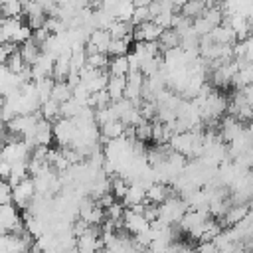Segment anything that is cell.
Returning <instances> with one entry per match:
<instances>
[{
	"label": "cell",
	"instance_id": "obj_1",
	"mask_svg": "<svg viewBox=\"0 0 253 253\" xmlns=\"http://www.w3.org/2000/svg\"><path fill=\"white\" fill-rule=\"evenodd\" d=\"M26 229V223L18 211V206L14 202L2 204L0 208V231L2 233H20Z\"/></svg>",
	"mask_w": 253,
	"mask_h": 253
},
{
	"label": "cell",
	"instance_id": "obj_2",
	"mask_svg": "<svg viewBox=\"0 0 253 253\" xmlns=\"http://www.w3.org/2000/svg\"><path fill=\"white\" fill-rule=\"evenodd\" d=\"M53 134H55V140L59 146H69L77 134V125L73 119H67V117H59L57 123L53 125Z\"/></svg>",
	"mask_w": 253,
	"mask_h": 253
},
{
	"label": "cell",
	"instance_id": "obj_3",
	"mask_svg": "<svg viewBox=\"0 0 253 253\" xmlns=\"http://www.w3.org/2000/svg\"><path fill=\"white\" fill-rule=\"evenodd\" d=\"M38 192H36V184H34V178H24V180H20L16 186H14V204L18 206V208H28L30 204H32V200H34V196H36Z\"/></svg>",
	"mask_w": 253,
	"mask_h": 253
},
{
	"label": "cell",
	"instance_id": "obj_4",
	"mask_svg": "<svg viewBox=\"0 0 253 253\" xmlns=\"http://www.w3.org/2000/svg\"><path fill=\"white\" fill-rule=\"evenodd\" d=\"M162 32H164V28L160 24H156L154 20H146V22L134 26L132 38H134V42H158Z\"/></svg>",
	"mask_w": 253,
	"mask_h": 253
},
{
	"label": "cell",
	"instance_id": "obj_5",
	"mask_svg": "<svg viewBox=\"0 0 253 253\" xmlns=\"http://www.w3.org/2000/svg\"><path fill=\"white\" fill-rule=\"evenodd\" d=\"M168 196H172V190L166 182H152L146 188V202H154V204H162Z\"/></svg>",
	"mask_w": 253,
	"mask_h": 253
},
{
	"label": "cell",
	"instance_id": "obj_6",
	"mask_svg": "<svg viewBox=\"0 0 253 253\" xmlns=\"http://www.w3.org/2000/svg\"><path fill=\"white\" fill-rule=\"evenodd\" d=\"M158 45H160V51H168V49H174L178 45H182V36L176 28H166L160 38H158Z\"/></svg>",
	"mask_w": 253,
	"mask_h": 253
},
{
	"label": "cell",
	"instance_id": "obj_7",
	"mask_svg": "<svg viewBox=\"0 0 253 253\" xmlns=\"http://www.w3.org/2000/svg\"><path fill=\"white\" fill-rule=\"evenodd\" d=\"M53 138H55V134H53V126L49 125L47 119L42 117L40 123H38V126H36V132H34V140H36V144L49 146Z\"/></svg>",
	"mask_w": 253,
	"mask_h": 253
},
{
	"label": "cell",
	"instance_id": "obj_8",
	"mask_svg": "<svg viewBox=\"0 0 253 253\" xmlns=\"http://www.w3.org/2000/svg\"><path fill=\"white\" fill-rule=\"evenodd\" d=\"M24 26V22L20 20V16H10V18H2V42H14L16 34L20 32V28Z\"/></svg>",
	"mask_w": 253,
	"mask_h": 253
},
{
	"label": "cell",
	"instance_id": "obj_9",
	"mask_svg": "<svg viewBox=\"0 0 253 253\" xmlns=\"http://www.w3.org/2000/svg\"><path fill=\"white\" fill-rule=\"evenodd\" d=\"M99 128H101V136H103L105 140H113V138H121V136H125L126 125H125L121 119H113V121L101 125Z\"/></svg>",
	"mask_w": 253,
	"mask_h": 253
},
{
	"label": "cell",
	"instance_id": "obj_10",
	"mask_svg": "<svg viewBox=\"0 0 253 253\" xmlns=\"http://www.w3.org/2000/svg\"><path fill=\"white\" fill-rule=\"evenodd\" d=\"M123 202H125L126 208H128V206H134V204L146 202V186L140 184V182H130L128 192H126V196H125Z\"/></svg>",
	"mask_w": 253,
	"mask_h": 253
},
{
	"label": "cell",
	"instance_id": "obj_11",
	"mask_svg": "<svg viewBox=\"0 0 253 253\" xmlns=\"http://www.w3.org/2000/svg\"><path fill=\"white\" fill-rule=\"evenodd\" d=\"M20 51H22V57H24V61H26L28 65L36 63V61H38V57L43 53L42 43H38L34 38H32V40H28V42H24V43L20 45Z\"/></svg>",
	"mask_w": 253,
	"mask_h": 253
},
{
	"label": "cell",
	"instance_id": "obj_12",
	"mask_svg": "<svg viewBox=\"0 0 253 253\" xmlns=\"http://www.w3.org/2000/svg\"><path fill=\"white\" fill-rule=\"evenodd\" d=\"M107 91L111 95L113 101H119L125 97V91H126V77L125 75H111L109 77V83H107Z\"/></svg>",
	"mask_w": 253,
	"mask_h": 253
},
{
	"label": "cell",
	"instance_id": "obj_13",
	"mask_svg": "<svg viewBox=\"0 0 253 253\" xmlns=\"http://www.w3.org/2000/svg\"><path fill=\"white\" fill-rule=\"evenodd\" d=\"M132 40H134L132 34L126 36V38H113L111 43H109L107 53H109L111 57H115V55H128V47H130V42H132Z\"/></svg>",
	"mask_w": 253,
	"mask_h": 253
},
{
	"label": "cell",
	"instance_id": "obj_14",
	"mask_svg": "<svg viewBox=\"0 0 253 253\" xmlns=\"http://www.w3.org/2000/svg\"><path fill=\"white\" fill-rule=\"evenodd\" d=\"M109 73L111 75H128L130 73V61L128 55H115L109 61Z\"/></svg>",
	"mask_w": 253,
	"mask_h": 253
},
{
	"label": "cell",
	"instance_id": "obj_15",
	"mask_svg": "<svg viewBox=\"0 0 253 253\" xmlns=\"http://www.w3.org/2000/svg\"><path fill=\"white\" fill-rule=\"evenodd\" d=\"M206 10H208L206 0H188V2L180 8V12H182L186 18H190V20H196V18L204 16Z\"/></svg>",
	"mask_w": 253,
	"mask_h": 253
},
{
	"label": "cell",
	"instance_id": "obj_16",
	"mask_svg": "<svg viewBox=\"0 0 253 253\" xmlns=\"http://www.w3.org/2000/svg\"><path fill=\"white\" fill-rule=\"evenodd\" d=\"M71 97H73V87L67 81H55L53 91H51V99H55L59 103H65Z\"/></svg>",
	"mask_w": 253,
	"mask_h": 253
},
{
	"label": "cell",
	"instance_id": "obj_17",
	"mask_svg": "<svg viewBox=\"0 0 253 253\" xmlns=\"http://www.w3.org/2000/svg\"><path fill=\"white\" fill-rule=\"evenodd\" d=\"M128 186H130V182H128L123 174L111 178V192L115 194L117 200H125V196H126V192H128Z\"/></svg>",
	"mask_w": 253,
	"mask_h": 253
},
{
	"label": "cell",
	"instance_id": "obj_18",
	"mask_svg": "<svg viewBox=\"0 0 253 253\" xmlns=\"http://www.w3.org/2000/svg\"><path fill=\"white\" fill-rule=\"evenodd\" d=\"M152 126H154V123L152 121H148V119H142L138 125H134V134H136V138L138 140H152Z\"/></svg>",
	"mask_w": 253,
	"mask_h": 253
},
{
	"label": "cell",
	"instance_id": "obj_19",
	"mask_svg": "<svg viewBox=\"0 0 253 253\" xmlns=\"http://www.w3.org/2000/svg\"><path fill=\"white\" fill-rule=\"evenodd\" d=\"M24 12V4L22 0H2V14L6 18L10 16H20Z\"/></svg>",
	"mask_w": 253,
	"mask_h": 253
},
{
	"label": "cell",
	"instance_id": "obj_20",
	"mask_svg": "<svg viewBox=\"0 0 253 253\" xmlns=\"http://www.w3.org/2000/svg\"><path fill=\"white\" fill-rule=\"evenodd\" d=\"M4 65L10 69V71H14V73H20L28 63L24 61V57H22V51L18 49V51H14L6 61H4Z\"/></svg>",
	"mask_w": 253,
	"mask_h": 253
},
{
	"label": "cell",
	"instance_id": "obj_21",
	"mask_svg": "<svg viewBox=\"0 0 253 253\" xmlns=\"http://www.w3.org/2000/svg\"><path fill=\"white\" fill-rule=\"evenodd\" d=\"M146 20H152L150 8H148V6H134V12H132L130 22H132L134 26H138V24H142V22H146Z\"/></svg>",
	"mask_w": 253,
	"mask_h": 253
}]
</instances>
